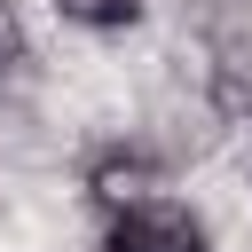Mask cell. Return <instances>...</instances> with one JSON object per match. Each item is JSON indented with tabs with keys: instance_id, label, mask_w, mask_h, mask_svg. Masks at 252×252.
<instances>
[{
	"instance_id": "obj_1",
	"label": "cell",
	"mask_w": 252,
	"mask_h": 252,
	"mask_svg": "<svg viewBox=\"0 0 252 252\" xmlns=\"http://www.w3.org/2000/svg\"><path fill=\"white\" fill-rule=\"evenodd\" d=\"M102 252H213V236H205V220H197L189 205L142 197V205H126V213H110Z\"/></svg>"
},
{
	"instance_id": "obj_2",
	"label": "cell",
	"mask_w": 252,
	"mask_h": 252,
	"mask_svg": "<svg viewBox=\"0 0 252 252\" xmlns=\"http://www.w3.org/2000/svg\"><path fill=\"white\" fill-rule=\"evenodd\" d=\"M150 181H158V158H150L142 142H110V150L87 165V197H94L102 213H126V205H142V197H150Z\"/></svg>"
},
{
	"instance_id": "obj_3",
	"label": "cell",
	"mask_w": 252,
	"mask_h": 252,
	"mask_svg": "<svg viewBox=\"0 0 252 252\" xmlns=\"http://www.w3.org/2000/svg\"><path fill=\"white\" fill-rule=\"evenodd\" d=\"M213 110L220 118H252V47H220V63H213Z\"/></svg>"
},
{
	"instance_id": "obj_4",
	"label": "cell",
	"mask_w": 252,
	"mask_h": 252,
	"mask_svg": "<svg viewBox=\"0 0 252 252\" xmlns=\"http://www.w3.org/2000/svg\"><path fill=\"white\" fill-rule=\"evenodd\" d=\"M63 24H87V32H126L142 16V0H55Z\"/></svg>"
},
{
	"instance_id": "obj_5",
	"label": "cell",
	"mask_w": 252,
	"mask_h": 252,
	"mask_svg": "<svg viewBox=\"0 0 252 252\" xmlns=\"http://www.w3.org/2000/svg\"><path fill=\"white\" fill-rule=\"evenodd\" d=\"M24 63H32L24 16H16V0H0V87H16V79H24Z\"/></svg>"
},
{
	"instance_id": "obj_6",
	"label": "cell",
	"mask_w": 252,
	"mask_h": 252,
	"mask_svg": "<svg viewBox=\"0 0 252 252\" xmlns=\"http://www.w3.org/2000/svg\"><path fill=\"white\" fill-rule=\"evenodd\" d=\"M205 24L220 32V47H244V32H252V0H205Z\"/></svg>"
}]
</instances>
